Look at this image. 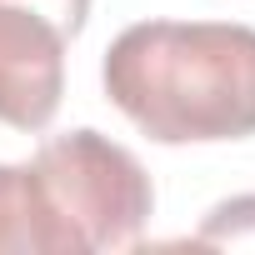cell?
<instances>
[{"label": "cell", "mask_w": 255, "mask_h": 255, "mask_svg": "<svg viewBox=\"0 0 255 255\" xmlns=\"http://www.w3.org/2000/svg\"><path fill=\"white\" fill-rule=\"evenodd\" d=\"M195 245H220V250H255V195L220 200L205 225L195 230Z\"/></svg>", "instance_id": "obj_4"}, {"label": "cell", "mask_w": 255, "mask_h": 255, "mask_svg": "<svg viewBox=\"0 0 255 255\" xmlns=\"http://www.w3.org/2000/svg\"><path fill=\"white\" fill-rule=\"evenodd\" d=\"M150 215L155 185L145 165L90 125L0 165V255L135 250Z\"/></svg>", "instance_id": "obj_2"}, {"label": "cell", "mask_w": 255, "mask_h": 255, "mask_svg": "<svg viewBox=\"0 0 255 255\" xmlns=\"http://www.w3.org/2000/svg\"><path fill=\"white\" fill-rule=\"evenodd\" d=\"M110 105L155 145H215L255 135V25L135 20L105 60Z\"/></svg>", "instance_id": "obj_1"}, {"label": "cell", "mask_w": 255, "mask_h": 255, "mask_svg": "<svg viewBox=\"0 0 255 255\" xmlns=\"http://www.w3.org/2000/svg\"><path fill=\"white\" fill-rule=\"evenodd\" d=\"M90 0H0V125L45 130L65 95V50Z\"/></svg>", "instance_id": "obj_3"}]
</instances>
